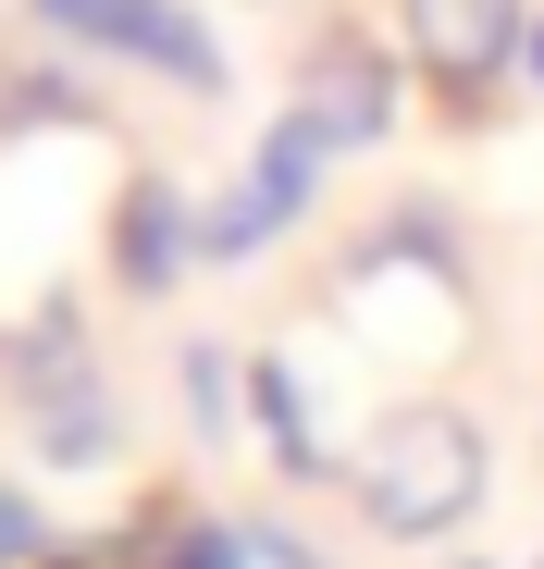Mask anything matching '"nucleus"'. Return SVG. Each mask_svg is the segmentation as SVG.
Here are the masks:
<instances>
[{"label":"nucleus","instance_id":"f257e3e1","mask_svg":"<svg viewBox=\"0 0 544 569\" xmlns=\"http://www.w3.org/2000/svg\"><path fill=\"white\" fill-rule=\"evenodd\" d=\"M483 483H495V458H483L471 409H445V397H409V409H384L372 433L346 446V496H359V520L396 532V545L459 532V520L483 508Z\"/></svg>","mask_w":544,"mask_h":569},{"label":"nucleus","instance_id":"f03ea898","mask_svg":"<svg viewBox=\"0 0 544 569\" xmlns=\"http://www.w3.org/2000/svg\"><path fill=\"white\" fill-rule=\"evenodd\" d=\"M13 409H26V446L50 458V470H100L112 446H124V421H112V385H100V359H87V310L74 298H50L13 347Z\"/></svg>","mask_w":544,"mask_h":569},{"label":"nucleus","instance_id":"7ed1b4c3","mask_svg":"<svg viewBox=\"0 0 544 569\" xmlns=\"http://www.w3.org/2000/svg\"><path fill=\"white\" fill-rule=\"evenodd\" d=\"M26 26L100 50V62H149L161 87H187V100H223V87H235L223 38L187 13V0H26Z\"/></svg>","mask_w":544,"mask_h":569},{"label":"nucleus","instance_id":"20e7f679","mask_svg":"<svg viewBox=\"0 0 544 569\" xmlns=\"http://www.w3.org/2000/svg\"><path fill=\"white\" fill-rule=\"evenodd\" d=\"M322 173H334V137L285 112V124H272V137L248 149V173H235L223 199L199 211V260H260L272 236H285V223L310 211V186H322Z\"/></svg>","mask_w":544,"mask_h":569},{"label":"nucleus","instance_id":"39448f33","mask_svg":"<svg viewBox=\"0 0 544 569\" xmlns=\"http://www.w3.org/2000/svg\"><path fill=\"white\" fill-rule=\"evenodd\" d=\"M520 38H532V13L520 0H396V50L421 62V87H445V100H483V87L520 62Z\"/></svg>","mask_w":544,"mask_h":569},{"label":"nucleus","instance_id":"423d86ee","mask_svg":"<svg viewBox=\"0 0 544 569\" xmlns=\"http://www.w3.org/2000/svg\"><path fill=\"white\" fill-rule=\"evenodd\" d=\"M187 260H199L187 186H173V173L112 186V284H124V298H173V284H187Z\"/></svg>","mask_w":544,"mask_h":569},{"label":"nucleus","instance_id":"0eeeda50","mask_svg":"<svg viewBox=\"0 0 544 569\" xmlns=\"http://www.w3.org/2000/svg\"><path fill=\"white\" fill-rule=\"evenodd\" d=\"M298 124H322L334 149L396 137V62H384L372 38H322V50L298 62Z\"/></svg>","mask_w":544,"mask_h":569},{"label":"nucleus","instance_id":"6e6552de","mask_svg":"<svg viewBox=\"0 0 544 569\" xmlns=\"http://www.w3.org/2000/svg\"><path fill=\"white\" fill-rule=\"evenodd\" d=\"M248 409H260L272 458H285V483H346V458H334V433H322V409H310V371H298V359H260V371H248Z\"/></svg>","mask_w":544,"mask_h":569},{"label":"nucleus","instance_id":"1a4fd4ad","mask_svg":"<svg viewBox=\"0 0 544 569\" xmlns=\"http://www.w3.org/2000/svg\"><path fill=\"white\" fill-rule=\"evenodd\" d=\"M173 385H187V421H199V433H223V421L248 409V371H235L223 347H187V359H173Z\"/></svg>","mask_w":544,"mask_h":569},{"label":"nucleus","instance_id":"9d476101","mask_svg":"<svg viewBox=\"0 0 544 569\" xmlns=\"http://www.w3.org/2000/svg\"><path fill=\"white\" fill-rule=\"evenodd\" d=\"M149 569H248V532L235 520H161V545H137Z\"/></svg>","mask_w":544,"mask_h":569},{"label":"nucleus","instance_id":"9b49d317","mask_svg":"<svg viewBox=\"0 0 544 569\" xmlns=\"http://www.w3.org/2000/svg\"><path fill=\"white\" fill-rule=\"evenodd\" d=\"M62 545H50V508L26 496V483H0V569H50Z\"/></svg>","mask_w":544,"mask_h":569},{"label":"nucleus","instance_id":"f8f14e48","mask_svg":"<svg viewBox=\"0 0 544 569\" xmlns=\"http://www.w3.org/2000/svg\"><path fill=\"white\" fill-rule=\"evenodd\" d=\"M248 557H260V569H334L322 545H298V532H272V520H248Z\"/></svg>","mask_w":544,"mask_h":569},{"label":"nucleus","instance_id":"ddd939ff","mask_svg":"<svg viewBox=\"0 0 544 569\" xmlns=\"http://www.w3.org/2000/svg\"><path fill=\"white\" fill-rule=\"evenodd\" d=\"M50 569H149V557H137V545H124V557L100 545V557H50Z\"/></svg>","mask_w":544,"mask_h":569},{"label":"nucleus","instance_id":"4468645a","mask_svg":"<svg viewBox=\"0 0 544 569\" xmlns=\"http://www.w3.org/2000/svg\"><path fill=\"white\" fill-rule=\"evenodd\" d=\"M520 62H532V87H544V13H532V38H520Z\"/></svg>","mask_w":544,"mask_h":569},{"label":"nucleus","instance_id":"2eb2a0df","mask_svg":"<svg viewBox=\"0 0 544 569\" xmlns=\"http://www.w3.org/2000/svg\"><path fill=\"white\" fill-rule=\"evenodd\" d=\"M532 569H544V557H532Z\"/></svg>","mask_w":544,"mask_h":569}]
</instances>
